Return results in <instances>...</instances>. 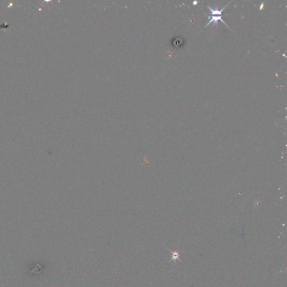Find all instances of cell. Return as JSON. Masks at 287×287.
I'll list each match as a JSON object with an SVG mask.
<instances>
[{"mask_svg": "<svg viewBox=\"0 0 287 287\" xmlns=\"http://www.w3.org/2000/svg\"><path fill=\"white\" fill-rule=\"evenodd\" d=\"M208 18H209V19H210V21H209V23H207V24L206 25H205V28H206V27L207 26H208L210 24L213 23V22H214L215 24V23L217 24L218 21V20H221L223 23L225 25H226L228 26V25L226 24V23H225V22L222 19V16H221V15L218 16H208Z\"/></svg>", "mask_w": 287, "mask_h": 287, "instance_id": "obj_1", "label": "cell"}, {"mask_svg": "<svg viewBox=\"0 0 287 287\" xmlns=\"http://www.w3.org/2000/svg\"><path fill=\"white\" fill-rule=\"evenodd\" d=\"M228 5H226V6L224 7L223 8V9H221V10H218L217 8L215 9H211V8H210V7H209V6H208V7H209V10H210V12H211V15H221L222 11H223L224 9L225 8H226V7L228 6Z\"/></svg>", "mask_w": 287, "mask_h": 287, "instance_id": "obj_2", "label": "cell"}, {"mask_svg": "<svg viewBox=\"0 0 287 287\" xmlns=\"http://www.w3.org/2000/svg\"><path fill=\"white\" fill-rule=\"evenodd\" d=\"M172 252V254L171 260H176L178 258L179 255H178V252Z\"/></svg>", "mask_w": 287, "mask_h": 287, "instance_id": "obj_3", "label": "cell"}]
</instances>
